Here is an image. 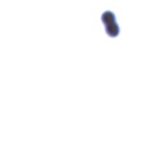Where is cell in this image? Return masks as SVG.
<instances>
[{"label":"cell","instance_id":"obj_2","mask_svg":"<svg viewBox=\"0 0 153 141\" xmlns=\"http://www.w3.org/2000/svg\"><path fill=\"white\" fill-rule=\"evenodd\" d=\"M102 22L105 23V24H111V23L115 22V15H114V13L111 12H105L102 14Z\"/></svg>","mask_w":153,"mask_h":141},{"label":"cell","instance_id":"obj_1","mask_svg":"<svg viewBox=\"0 0 153 141\" xmlns=\"http://www.w3.org/2000/svg\"><path fill=\"white\" fill-rule=\"evenodd\" d=\"M106 33L110 36V37H116L119 35V27L116 23H111V24H107L106 26Z\"/></svg>","mask_w":153,"mask_h":141}]
</instances>
